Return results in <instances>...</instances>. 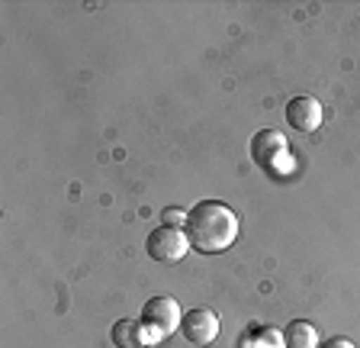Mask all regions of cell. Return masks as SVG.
Masks as SVG:
<instances>
[{
    "label": "cell",
    "mask_w": 360,
    "mask_h": 348,
    "mask_svg": "<svg viewBox=\"0 0 360 348\" xmlns=\"http://www.w3.org/2000/svg\"><path fill=\"white\" fill-rule=\"evenodd\" d=\"M148 255L161 265H174L180 258L190 251V239L184 229H174V226H158L155 232L148 235V242H145Z\"/></svg>",
    "instance_id": "4"
},
{
    "label": "cell",
    "mask_w": 360,
    "mask_h": 348,
    "mask_svg": "<svg viewBox=\"0 0 360 348\" xmlns=\"http://www.w3.org/2000/svg\"><path fill=\"white\" fill-rule=\"evenodd\" d=\"M286 348H319V329L309 319H292L283 333Z\"/></svg>",
    "instance_id": "8"
},
{
    "label": "cell",
    "mask_w": 360,
    "mask_h": 348,
    "mask_svg": "<svg viewBox=\"0 0 360 348\" xmlns=\"http://www.w3.org/2000/svg\"><path fill=\"white\" fill-rule=\"evenodd\" d=\"M319 348H357V345H354L351 339H345V335H331V339H328V342H322Z\"/></svg>",
    "instance_id": "11"
},
{
    "label": "cell",
    "mask_w": 360,
    "mask_h": 348,
    "mask_svg": "<svg viewBox=\"0 0 360 348\" xmlns=\"http://www.w3.org/2000/svg\"><path fill=\"white\" fill-rule=\"evenodd\" d=\"M110 342L116 348H145L148 333H145L142 319H116L110 329Z\"/></svg>",
    "instance_id": "7"
},
{
    "label": "cell",
    "mask_w": 360,
    "mask_h": 348,
    "mask_svg": "<svg viewBox=\"0 0 360 348\" xmlns=\"http://www.w3.org/2000/svg\"><path fill=\"white\" fill-rule=\"evenodd\" d=\"M142 325L148 339H165V335L177 333L180 323H184V310L174 297H151L148 303L142 306Z\"/></svg>",
    "instance_id": "2"
},
{
    "label": "cell",
    "mask_w": 360,
    "mask_h": 348,
    "mask_svg": "<svg viewBox=\"0 0 360 348\" xmlns=\"http://www.w3.org/2000/svg\"><path fill=\"white\" fill-rule=\"evenodd\" d=\"M161 226H174V229H180V226H187V213L184 210H174V206H167L165 213H161Z\"/></svg>",
    "instance_id": "10"
},
{
    "label": "cell",
    "mask_w": 360,
    "mask_h": 348,
    "mask_svg": "<svg viewBox=\"0 0 360 348\" xmlns=\"http://www.w3.org/2000/svg\"><path fill=\"white\" fill-rule=\"evenodd\" d=\"M245 348H286V342H283V333L270 329V325H257V329L248 333Z\"/></svg>",
    "instance_id": "9"
},
{
    "label": "cell",
    "mask_w": 360,
    "mask_h": 348,
    "mask_svg": "<svg viewBox=\"0 0 360 348\" xmlns=\"http://www.w3.org/2000/svg\"><path fill=\"white\" fill-rule=\"evenodd\" d=\"M187 239L190 249L202 251V255H219L238 239V216L229 204L219 200H200L193 210L187 213Z\"/></svg>",
    "instance_id": "1"
},
{
    "label": "cell",
    "mask_w": 360,
    "mask_h": 348,
    "mask_svg": "<svg viewBox=\"0 0 360 348\" xmlns=\"http://www.w3.org/2000/svg\"><path fill=\"white\" fill-rule=\"evenodd\" d=\"M219 316L212 310H187L184 313V323H180V333L190 345L202 348V345H212L219 339Z\"/></svg>",
    "instance_id": "5"
},
{
    "label": "cell",
    "mask_w": 360,
    "mask_h": 348,
    "mask_svg": "<svg viewBox=\"0 0 360 348\" xmlns=\"http://www.w3.org/2000/svg\"><path fill=\"white\" fill-rule=\"evenodd\" d=\"M251 159L257 161L261 168H267V171H283V165L290 168L292 159H290V145H286V139L280 136L277 129H261L255 139H251Z\"/></svg>",
    "instance_id": "3"
},
{
    "label": "cell",
    "mask_w": 360,
    "mask_h": 348,
    "mask_svg": "<svg viewBox=\"0 0 360 348\" xmlns=\"http://www.w3.org/2000/svg\"><path fill=\"white\" fill-rule=\"evenodd\" d=\"M322 104L315 97H292L286 104V123H290L296 132H315L322 126Z\"/></svg>",
    "instance_id": "6"
}]
</instances>
